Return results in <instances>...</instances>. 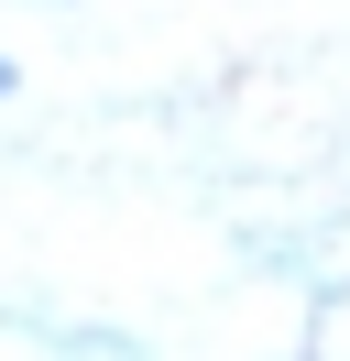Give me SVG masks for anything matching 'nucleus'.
<instances>
[{"label": "nucleus", "instance_id": "nucleus-1", "mask_svg": "<svg viewBox=\"0 0 350 361\" xmlns=\"http://www.w3.org/2000/svg\"><path fill=\"white\" fill-rule=\"evenodd\" d=\"M0 99H11V55H0Z\"/></svg>", "mask_w": 350, "mask_h": 361}]
</instances>
